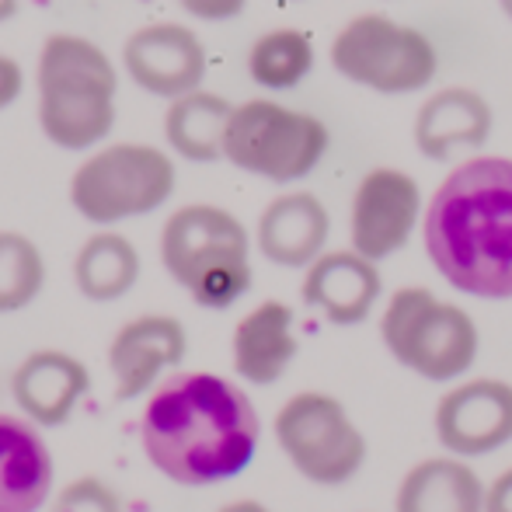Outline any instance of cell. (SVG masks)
Segmentation results:
<instances>
[{"label": "cell", "mask_w": 512, "mask_h": 512, "mask_svg": "<svg viewBox=\"0 0 512 512\" xmlns=\"http://www.w3.org/2000/svg\"><path fill=\"white\" fill-rule=\"evenodd\" d=\"M150 467L185 488L234 481L262 443V418L241 384L206 370H175L150 391L140 415Z\"/></svg>", "instance_id": "1"}, {"label": "cell", "mask_w": 512, "mask_h": 512, "mask_svg": "<svg viewBox=\"0 0 512 512\" xmlns=\"http://www.w3.org/2000/svg\"><path fill=\"white\" fill-rule=\"evenodd\" d=\"M297 352L300 342L293 335V307L283 300H262L234 324L230 356H234V370L244 384H279L297 359Z\"/></svg>", "instance_id": "19"}, {"label": "cell", "mask_w": 512, "mask_h": 512, "mask_svg": "<svg viewBox=\"0 0 512 512\" xmlns=\"http://www.w3.org/2000/svg\"><path fill=\"white\" fill-rule=\"evenodd\" d=\"M178 185L175 161L150 143L102 147L70 178V206L98 227L147 216L171 199Z\"/></svg>", "instance_id": "8"}, {"label": "cell", "mask_w": 512, "mask_h": 512, "mask_svg": "<svg viewBox=\"0 0 512 512\" xmlns=\"http://www.w3.org/2000/svg\"><path fill=\"white\" fill-rule=\"evenodd\" d=\"M384 293L377 262L363 258L359 251H324L310 269H304L300 297L307 307L321 310L331 324L352 328L370 317Z\"/></svg>", "instance_id": "15"}, {"label": "cell", "mask_w": 512, "mask_h": 512, "mask_svg": "<svg viewBox=\"0 0 512 512\" xmlns=\"http://www.w3.org/2000/svg\"><path fill=\"white\" fill-rule=\"evenodd\" d=\"M331 133L317 115L272 98L234 105L223 140V161L276 185L307 178L324 161Z\"/></svg>", "instance_id": "7"}, {"label": "cell", "mask_w": 512, "mask_h": 512, "mask_svg": "<svg viewBox=\"0 0 512 512\" xmlns=\"http://www.w3.org/2000/svg\"><path fill=\"white\" fill-rule=\"evenodd\" d=\"M230 115H234V105L223 95H213V91L199 88L185 98H175L168 105V115H164L168 147L192 164L220 161Z\"/></svg>", "instance_id": "21"}, {"label": "cell", "mask_w": 512, "mask_h": 512, "mask_svg": "<svg viewBox=\"0 0 512 512\" xmlns=\"http://www.w3.org/2000/svg\"><path fill=\"white\" fill-rule=\"evenodd\" d=\"M46 286V262L32 237L0 230V314H18Z\"/></svg>", "instance_id": "24"}, {"label": "cell", "mask_w": 512, "mask_h": 512, "mask_svg": "<svg viewBox=\"0 0 512 512\" xmlns=\"http://www.w3.org/2000/svg\"><path fill=\"white\" fill-rule=\"evenodd\" d=\"M380 338L405 370L432 384L464 377L481 352L474 317L425 286H401L391 293L380 314Z\"/></svg>", "instance_id": "5"}, {"label": "cell", "mask_w": 512, "mask_h": 512, "mask_svg": "<svg viewBox=\"0 0 512 512\" xmlns=\"http://www.w3.org/2000/svg\"><path fill=\"white\" fill-rule=\"evenodd\" d=\"M331 234L328 206L314 192H283L258 216L255 241L262 258L279 269H310Z\"/></svg>", "instance_id": "18"}, {"label": "cell", "mask_w": 512, "mask_h": 512, "mask_svg": "<svg viewBox=\"0 0 512 512\" xmlns=\"http://www.w3.org/2000/svg\"><path fill=\"white\" fill-rule=\"evenodd\" d=\"M276 443L300 478L321 488L349 485L366 464V436L349 408L324 391H300L276 411Z\"/></svg>", "instance_id": "9"}, {"label": "cell", "mask_w": 512, "mask_h": 512, "mask_svg": "<svg viewBox=\"0 0 512 512\" xmlns=\"http://www.w3.org/2000/svg\"><path fill=\"white\" fill-rule=\"evenodd\" d=\"M21 91H25V74H21L18 60L0 53V112L18 102Z\"/></svg>", "instance_id": "27"}, {"label": "cell", "mask_w": 512, "mask_h": 512, "mask_svg": "<svg viewBox=\"0 0 512 512\" xmlns=\"http://www.w3.org/2000/svg\"><path fill=\"white\" fill-rule=\"evenodd\" d=\"M56 481V460L35 422L0 411V512H39Z\"/></svg>", "instance_id": "17"}, {"label": "cell", "mask_w": 512, "mask_h": 512, "mask_svg": "<svg viewBox=\"0 0 512 512\" xmlns=\"http://www.w3.org/2000/svg\"><path fill=\"white\" fill-rule=\"evenodd\" d=\"M436 439L460 460L502 450L512 439V384L478 377L446 391L436 405Z\"/></svg>", "instance_id": "12"}, {"label": "cell", "mask_w": 512, "mask_h": 512, "mask_svg": "<svg viewBox=\"0 0 512 512\" xmlns=\"http://www.w3.org/2000/svg\"><path fill=\"white\" fill-rule=\"evenodd\" d=\"M161 262L206 310L234 307L255 283L248 227L213 203H189L168 216L161 230Z\"/></svg>", "instance_id": "4"}, {"label": "cell", "mask_w": 512, "mask_h": 512, "mask_svg": "<svg viewBox=\"0 0 512 512\" xmlns=\"http://www.w3.org/2000/svg\"><path fill=\"white\" fill-rule=\"evenodd\" d=\"M338 77L377 95H415L439 74V53L415 25L391 14H356L331 39Z\"/></svg>", "instance_id": "6"}, {"label": "cell", "mask_w": 512, "mask_h": 512, "mask_svg": "<svg viewBox=\"0 0 512 512\" xmlns=\"http://www.w3.org/2000/svg\"><path fill=\"white\" fill-rule=\"evenodd\" d=\"M39 129L60 150H91L115 126L119 74L102 46L84 35L56 32L42 42L39 67Z\"/></svg>", "instance_id": "3"}, {"label": "cell", "mask_w": 512, "mask_h": 512, "mask_svg": "<svg viewBox=\"0 0 512 512\" xmlns=\"http://www.w3.org/2000/svg\"><path fill=\"white\" fill-rule=\"evenodd\" d=\"M192 18L203 21H230L248 7V0H178Z\"/></svg>", "instance_id": "26"}, {"label": "cell", "mask_w": 512, "mask_h": 512, "mask_svg": "<svg viewBox=\"0 0 512 512\" xmlns=\"http://www.w3.org/2000/svg\"><path fill=\"white\" fill-rule=\"evenodd\" d=\"M432 269L467 297H512V157H467L432 192L422 216Z\"/></svg>", "instance_id": "2"}, {"label": "cell", "mask_w": 512, "mask_h": 512, "mask_svg": "<svg viewBox=\"0 0 512 512\" xmlns=\"http://www.w3.org/2000/svg\"><path fill=\"white\" fill-rule=\"evenodd\" d=\"M422 189L401 168H373L359 178L349 209V241L370 262L398 255L422 223Z\"/></svg>", "instance_id": "10"}, {"label": "cell", "mask_w": 512, "mask_h": 512, "mask_svg": "<svg viewBox=\"0 0 512 512\" xmlns=\"http://www.w3.org/2000/svg\"><path fill=\"white\" fill-rule=\"evenodd\" d=\"M18 7H21V0H0V21L14 18V14H18Z\"/></svg>", "instance_id": "30"}, {"label": "cell", "mask_w": 512, "mask_h": 512, "mask_svg": "<svg viewBox=\"0 0 512 512\" xmlns=\"http://www.w3.org/2000/svg\"><path fill=\"white\" fill-rule=\"evenodd\" d=\"M488 488L460 457L418 460L401 478L394 512H485Z\"/></svg>", "instance_id": "20"}, {"label": "cell", "mask_w": 512, "mask_h": 512, "mask_svg": "<svg viewBox=\"0 0 512 512\" xmlns=\"http://www.w3.org/2000/svg\"><path fill=\"white\" fill-rule=\"evenodd\" d=\"M499 7H502V14L512 21V0H499Z\"/></svg>", "instance_id": "31"}, {"label": "cell", "mask_w": 512, "mask_h": 512, "mask_svg": "<svg viewBox=\"0 0 512 512\" xmlns=\"http://www.w3.org/2000/svg\"><path fill=\"white\" fill-rule=\"evenodd\" d=\"M122 67L136 88L175 102L199 91L206 77V49L182 21H154L122 42Z\"/></svg>", "instance_id": "11"}, {"label": "cell", "mask_w": 512, "mask_h": 512, "mask_svg": "<svg viewBox=\"0 0 512 512\" xmlns=\"http://www.w3.org/2000/svg\"><path fill=\"white\" fill-rule=\"evenodd\" d=\"M91 391V370L84 359L63 349H35L11 373V398L39 429H60Z\"/></svg>", "instance_id": "14"}, {"label": "cell", "mask_w": 512, "mask_h": 512, "mask_svg": "<svg viewBox=\"0 0 512 512\" xmlns=\"http://www.w3.org/2000/svg\"><path fill=\"white\" fill-rule=\"evenodd\" d=\"M216 512H272V509L262 506L258 499H237V502H227V506L216 509Z\"/></svg>", "instance_id": "29"}, {"label": "cell", "mask_w": 512, "mask_h": 512, "mask_svg": "<svg viewBox=\"0 0 512 512\" xmlns=\"http://www.w3.org/2000/svg\"><path fill=\"white\" fill-rule=\"evenodd\" d=\"M495 115L485 95L474 88H443L415 112V147L429 161H453L460 150H481L492 136Z\"/></svg>", "instance_id": "16"}, {"label": "cell", "mask_w": 512, "mask_h": 512, "mask_svg": "<svg viewBox=\"0 0 512 512\" xmlns=\"http://www.w3.org/2000/svg\"><path fill=\"white\" fill-rule=\"evenodd\" d=\"M314 70V42L300 28H272L248 49V74L265 91H293Z\"/></svg>", "instance_id": "23"}, {"label": "cell", "mask_w": 512, "mask_h": 512, "mask_svg": "<svg viewBox=\"0 0 512 512\" xmlns=\"http://www.w3.org/2000/svg\"><path fill=\"white\" fill-rule=\"evenodd\" d=\"M53 512H126L122 499L115 495L112 485H105L102 478L88 474V478H77L63 488L53 499Z\"/></svg>", "instance_id": "25"}, {"label": "cell", "mask_w": 512, "mask_h": 512, "mask_svg": "<svg viewBox=\"0 0 512 512\" xmlns=\"http://www.w3.org/2000/svg\"><path fill=\"white\" fill-rule=\"evenodd\" d=\"M485 512H512V467L509 471H502L499 478L488 485Z\"/></svg>", "instance_id": "28"}, {"label": "cell", "mask_w": 512, "mask_h": 512, "mask_svg": "<svg viewBox=\"0 0 512 512\" xmlns=\"http://www.w3.org/2000/svg\"><path fill=\"white\" fill-rule=\"evenodd\" d=\"M140 279V251L126 234L98 230L81 244L74 258V286L95 304L122 300Z\"/></svg>", "instance_id": "22"}, {"label": "cell", "mask_w": 512, "mask_h": 512, "mask_svg": "<svg viewBox=\"0 0 512 512\" xmlns=\"http://www.w3.org/2000/svg\"><path fill=\"white\" fill-rule=\"evenodd\" d=\"M189 356V331L171 314H140L115 331L108 345V370L115 377V401L150 394Z\"/></svg>", "instance_id": "13"}]
</instances>
